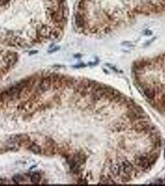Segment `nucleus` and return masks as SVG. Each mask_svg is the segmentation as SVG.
Here are the masks:
<instances>
[{"label":"nucleus","instance_id":"obj_1","mask_svg":"<svg viewBox=\"0 0 165 186\" xmlns=\"http://www.w3.org/2000/svg\"><path fill=\"white\" fill-rule=\"evenodd\" d=\"M16 60H17L16 55L13 53H8L4 57V62H5L6 65L8 67H10V66L15 63Z\"/></svg>","mask_w":165,"mask_h":186},{"label":"nucleus","instance_id":"obj_2","mask_svg":"<svg viewBox=\"0 0 165 186\" xmlns=\"http://www.w3.org/2000/svg\"><path fill=\"white\" fill-rule=\"evenodd\" d=\"M51 31H50V29L47 26H42L40 28H38L37 30V34L38 36L42 37L49 38Z\"/></svg>","mask_w":165,"mask_h":186},{"label":"nucleus","instance_id":"obj_3","mask_svg":"<svg viewBox=\"0 0 165 186\" xmlns=\"http://www.w3.org/2000/svg\"><path fill=\"white\" fill-rule=\"evenodd\" d=\"M75 24L78 27H82L84 25V20L80 14L78 13L75 15Z\"/></svg>","mask_w":165,"mask_h":186},{"label":"nucleus","instance_id":"obj_4","mask_svg":"<svg viewBox=\"0 0 165 186\" xmlns=\"http://www.w3.org/2000/svg\"><path fill=\"white\" fill-rule=\"evenodd\" d=\"M50 87V81L49 79H45L42 81L40 84V88L42 91H47Z\"/></svg>","mask_w":165,"mask_h":186},{"label":"nucleus","instance_id":"obj_5","mask_svg":"<svg viewBox=\"0 0 165 186\" xmlns=\"http://www.w3.org/2000/svg\"><path fill=\"white\" fill-rule=\"evenodd\" d=\"M31 180L33 183H38L40 180V176L38 173H33L31 176Z\"/></svg>","mask_w":165,"mask_h":186},{"label":"nucleus","instance_id":"obj_6","mask_svg":"<svg viewBox=\"0 0 165 186\" xmlns=\"http://www.w3.org/2000/svg\"><path fill=\"white\" fill-rule=\"evenodd\" d=\"M10 0H0V6H4L8 4Z\"/></svg>","mask_w":165,"mask_h":186},{"label":"nucleus","instance_id":"obj_7","mask_svg":"<svg viewBox=\"0 0 165 186\" xmlns=\"http://www.w3.org/2000/svg\"><path fill=\"white\" fill-rule=\"evenodd\" d=\"M144 33L145 34V35H151V34H152V32H151L150 31H149V30H145V31H144Z\"/></svg>","mask_w":165,"mask_h":186},{"label":"nucleus","instance_id":"obj_8","mask_svg":"<svg viewBox=\"0 0 165 186\" xmlns=\"http://www.w3.org/2000/svg\"><path fill=\"white\" fill-rule=\"evenodd\" d=\"M58 1H63V0H58Z\"/></svg>","mask_w":165,"mask_h":186}]
</instances>
